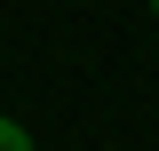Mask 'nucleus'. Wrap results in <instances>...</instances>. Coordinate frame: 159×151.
<instances>
[{"mask_svg": "<svg viewBox=\"0 0 159 151\" xmlns=\"http://www.w3.org/2000/svg\"><path fill=\"white\" fill-rule=\"evenodd\" d=\"M0 151H32V127H24V119H8V112H0Z\"/></svg>", "mask_w": 159, "mask_h": 151, "instance_id": "f257e3e1", "label": "nucleus"}, {"mask_svg": "<svg viewBox=\"0 0 159 151\" xmlns=\"http://www.w3.org/2000/svg\"><path fill=\"white\" fill-rule=\"evenodd\" d=\"M151 16H159V0H151Z\"/></svg>", "mask_w": 159, "mask_h": 151, "instance_id": "f03ea898", "label": "nucleus"}]
</instances>
